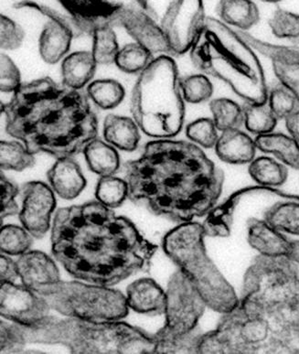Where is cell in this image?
I'll return each instance as SVG.
<instances>
[{"mask_svg": "<svg viewBox=\"0 0 299 354\" xmlns=\"http://www.w3.org/2000/svg\"><path fill=\"white\" fill-rule=\"evenodd\" d=\"M199 354H299V274L287 257H255L239 304L200 336Z\"/></svg>", "mask_w": 299, "mask_h": 354, "instance_id": "obj_1", "label": "cell"}, {"mask_svg": "<svg viewBox=\"0 0 299 354\" xmlns=\"http://www.w3.org/2000/svg\"><path fill=\"white\" fill-rule=\"evenodd\" d=\"M50 240L52 256L70 276L107 287L148 270L157 249L98 201L59 209Z\"/></svg>", "mask_w": 299, "mask_h": 354, "instance_id": "obj_2", "label": "cell"}, {"mask_svg": "<svg viewBox=\"0 0 299 354\" xmlns=\"http://www.w3.org/2000/svg\"><path fill=\"white\" fill-rule=\"evenodd\" d=\"M124 171L131 202L180 223L207 215L224 188V172L191 141H151Z\"/></svg>", "mask_w": 299, "mask_h": 354, "instance_id": "obj_3", "label": "cell"}, {"mask_svg": "<svg viewBox=\"0 0 299 354\" xmlns=\"http://www.w3.org/2000/svg\"><path fill=\"white\" fill-rule=\"evenodd\" d=\"M87 95L50 77L23 84L1 102L6 131L32 154L73 158L97 138L98 119Z\"/></svg>", "mask_w": 299, "mask_h": 354, "instance_id": "obj_4", "label": "cell"}, {"mask_svg": "<svg viewBox=\"0 0 299 354\" xmlns=\"http://www.w3.org/2000/svg\"><path fill=\"white\" fill-rule=\"evenodd\" d=\"M1 353H17L27 344H61L75 354L155 353L153 337L118 322H91L47 316L24 326L1 322Z\"/></svg>", "mask_w": 299, "mask_h": 354, "instance_id": "obj_5", "label": "cell"}, {"mask_svg": "<svg viewBox=\"0 0 299 354\" xmlns=\"http://www.w3.org/2000/svg\"><path fill=\"white\" fill-rule=\"evenodd\" d=\"M190 55L200 72L227 84L244 102L267 100L266 75L255 50L220 19L208 17Z\"/></svg>", "mask_w": 299, "mask_h": 354, "instance_id": "obj_6", "label": "cell"}, {"mask_svg": "<svg viewBox=\"0 0 299 354\" xmlns=\"http://www.w3.org/2000/svg\"><path fill=\"white\" fill-rule=\"evenodd\" d=\"M179 71L171 56L152 59L132 90L131 110L144 134L156 140L176 137L185 118Z\"/></svg>", "mask_w": 299, "mask_h": 354, "instance_id": "obj_7", "label": "cell"}, {"mask_svg": "<svg viewBox=\"0 0 299 354\" xmlns=\"http://www.w3.org/2000/svg\"><path fill=\"white\" fill-rule=\"evenodd\" d=\"M205 237L200 223H180L163 238V250L195 286L207 307L224 315L238 306L240 297L208 256Z\"/></svg>", "mask_w": 299, "mask_h": 354, "instance_id": "obj_8", "label": "cell"}, {"mask_svg": "<svg viewBox=\"0 0 299 354\" xmlns=\"http://www.w3.org/2000/svg\"><path fill=\"white\" fill-rule=\"evenodd\" d=\"M35 292L53 310L70 318L91 322H118L128 315L126 297L107 286L60 281L42 286Z\"/></svg>", "mask_w": 299, "mask_h": 354, "instance_id": "obj_9", "label": "cell"}, {"mask_svg": "<svg viewBox=\"0 0 299 354\" xmlns=\"http://www.w3.org/2000/svg\"><path fill=\"white\" fill-rule=\"evenodd\" d=\"M166 324L160 333L182 336L197 330L207 305L182 271L175 272L166 290Z\"/></svg>", "mask_w": 299, "mask_h": 354, "instance_id": "obj_10", "label": "cell"}, {"mask_svg": "<svg viewBox=\"0 0 299 354\" xmlns=\"http://www.w3.org/2000/svg\"><path fill=\"white\" fill-rule=\"evenodd\" d=\"M207 18L203 0H171L160 26L172 57L190 52L204 29Z\"/></svg>", "mask_w": 299, "mask_h": 354, "instance_id": "obj_11", "label": "cell"}, {"mask_svg": "<svg viewBox=\"0 0 299 354\" xmlns=\"http://www.w3.org/2000/svg\"><path fill=\"white\" fill-rule=\"evenodd\" d=\"M15 8L19 10L30 8L49 19L39 39V55L46 64H56L63 61L69 53L73 39L83 34L72 17L48 6L23 0L17 3Z\"/></svg>", "mask_w": 299, "mask_h": 354, "instance_id": "obj_12", "label": "cell"}, {"mask_svg": "<svg viewBox=\"0 0 299 354\" xmlns=\"http://www.w3.org/2000/svg\"><path fill=\"white\" fill-rule=\"evenodd\" d=\"M83 34L91 36L102 28L121 27L126 11L148 0H59Z\"/></svg>", "mask_w": 299, "mask_h": 354, "instance_id": "obj_13", "label": "cell"}, {"mask_svg": "<svg viewBox=\"0 0 299 354\" xmlns=\"http://www.w3.org/2000/svg\"><path fill=\"white\" fill-rule=\"evenodd\" d=\"M0 293V314L8 321L32 326L49 316L47 300L25 285L3 283Z\"/></svg>", "mask_w": 299, "mask_h": 354, "instance_id": "obj_14", "label": "cell"}, {"mask_svg": "<svg viewBox=\"0 0 299 354\" xmlns=\"http://www.w3.org/2000/svg\"><path fill=\"white\" fill-rule=\"evenodd\" d=\"M22 209L19 214L22 226L34 238L41 239L50 227L56 206L55 192L42 181H30L22 187Z\"/></svg>", "mask_w": 299, "mask_h": 354, "instance_id": "obj_15", "label": "cell"}, {"mask_svg": "<svg viewBox=\"0 0 299 354\" xmlns=\"http://www.w3.org/2000/svg\"><path fill=\"white\" fill-rule=\"evenodd\" d=\"M157 19V13L148 3L131 8L124 16L121 28L153 55L162 53L171 56L168 41Z\"/></svg>", "mask_w": 299, "mask_h": 354, "instance_id": "obj_16", "label": "cell"}, {"mask_svg": "<svg viewBox=\"0 0 299 354\" xmlns=\"http://www.w3.org/2000/svg\"><path fill=\"white\" fill-rule=\"evenodd\" d=\"M267 194H273L289 199L290 194L276 191L275 188H268L264 186L247 187V188L239 189L228 198L224 203L220 206H215L209 214L203 223L205 236L209 237H227L230 236L231 228L233 225V212L240 201L248 196V195Z\"/></svg>", "mask_w": 299, "mask_h": 354, "instance_id": "obj_17", "label": "cell"}, {"mask_svg": "<svg viewBox=\"0 0 299 354\" xmlns=\"http://www.w3.org/2000/svg\"><path fill=\"white\" fill-rule=\"evenodd\" d=\"M247 240L251 248L260 256L289 259L292 241L271 225L266 219L252 218L247 222Z\"/></svg>", "mask_w": 299, "mask_h": 354, "instance_id": "obj_18", "label": "cell"}, {"mask_svg": "<svg viewBox=\"0 0 299 354\" xmlns=\"http://www.w3.org/2000/svg\"><path fill=\"white\" fill-rule=\"evenodd\" d=\"M17 265L22 284L33 291L61 280L58 266L44 252L28 251L19 256Z\"/></svg>", "mask_w": 299, "mask_h": 354, "instance_id": "obj_19", "label": "cell"}, {"mask_svg": "<svg viewBox=\"0 0 299 354\" xmlns=\"http://www.w3.org/2000/svg\"><path fill=\"white\" fill-rule=\"evenodd\" d=\"M129 308L145 315H164L166 291L151 279L135 280L126 290Z\"/></svg>", "mask_w": 299, "mask_h": 354, "instance_id": "obj_20", "label": "cell"}, {"mask_svg": "<svg viewBox=\"0 0 299 354\" xmlns=\"http://www.w3.org/2000/svg\"><path fill=\"white\" fill-rule=\"evenodd\" d=\"M53 192L64 200H73L83 192L86 178L73 158H58L47 174Z\"/></svg>", "mask_w": 299, "mask_h": 354, "instance_id": "obj_21", "label": "cell"}, {"mask_svg": "<svg viewBox=\"0 0 299 354\" xmlns=\"http://www.w3.org/2000/svg\"><path fill=\"white\" fill-rule=\"evenodd\" d=\"M218 158L231 165H245L255 158V140L241 129L221 132L215 146Z\"/></svg>", "mask_w": 299, "mask_h": 354, "instance_id": "obj_22", "label": "cell"}, {"mask_svg": "<svg viewBox=\"0 0 299 354\" xmlns=\"http://www.w3.org/2000/svg\"><path fill=\"white\" fill-rule=\"evenodd\" d=\"M97 65L92 52L80 50L70 53L61 61V73L64 86L80 91L88 86L95 77Z\"/></svg>", "mask_w": 299, "mask_h": 354, "instance_id": "obj_23", "label": "cell"}, {"mask_svg": "<svg viewBox=\"0 0 299 354\" xmlns=\"http://www.w3.org/2000/svg\"><path fill=\"white\" fill-rule=\"evenodd\" d=\"M140 131L133 118L110 114L104 119V140L117 149L126 152L135 151L139 144Z\"/></svg>", "mask_w": 299, "mask_h": 354, "instance_id": "obj_24", "label": "cell"}, {"mask_svg": "<svg viewBox=\"0 0 299 354\" xmlns=\"http://www.w3.org/2000/svg\"><path fill=\"white\" fill-rule=\"evenodd\" d=\"M216 13L220 21L238 30L252 29L260 21V11L252 0H220Z\"/></svg>", "mask_w": 299, "mask_h": 354, "instance_id": "obj_25", "label": "cell"}, {"mask_svg": "<svg viewBox=\"0 0 299 354\" xmlns=\"http://www.w3.org/2000/svg\"><path fill=\"white\" fill-rule=\"evenodd\" d=\"M260 151L272 154L289 168L299 171V143L290 135L272 132L255 138Z\"/></svg>", "mask_w": 299, "mask_h": 354, "instance_id": "obj_26", "label": "cell"}, {"mask_svg": "<svg viewBox=\"0 0 299 354\" xmlns=\"http://www.w3.org/2000/svg\"><path fill=\"white\" fill-rule=\"evenodd\" d=\"M83 153L88 168L100 177L115 175L120 169L117 149L106 140L95 138L87 144Z\"/></svg>", "mask_w": 299, "mask_h": 354, "instance_id": "obj_27", "label": "cell"}, {"mask_svg": "<svg viewBox=\"0 0 299 354\" xmlns=\"http://www.w3.org/2000/svg\"><path fill=\"white\" fill-rule=\"evenodd\" d=\"M248 174L258 185L276 188L286 183L289 178V169L275 158L263 156L255 158L249 164Z\"/></svg>", "mask_w": 299, "mask_h": 354, "instance_id": "obj_28", "label": "cell"}, {"mask_svg": "<svg viewBox=\"0 0 299 354\" xmlns=\"http://www.w3.org/2000/svg\"><path fill=\"white\" fill-rule=\"evenodd\" d=\"M242 107L244 111V124L248 131L255 137L273 132L278 119L273 114L267 100L263 103L244 102Z\"/></svg>", "mask_w": 299, "mask_h": 354, "instance_id": "obj_29", "label": "cell"}, {"mask_svg": "<svg viewBox=\"0 0 299 354\" xmlns=\"http://www.w3.org/2000/svg\"><path fill=\"white\" fill-rule=\"evenodd\" d=\"M90 100L104 110L115 109L122 103L126 92L122 84L114 79H99L92 81L87 86Z\"/></svg>", "mask_w": 299, "mask_h": 354, "instance_id": "obj_30", "label": "cell"}, {"mask_svg": "<svg viewBox=\"0 0 299 354\" xmlns=\"http://www.w3.org/2000/svg\"><path fill=\"white\" fill-rule=\"evenodd\" d=\"M240 36L253 48L255 52L260 53L264 57L271 59L272 64H299V47L284 46L262 41L255 38L248 31L237 30Z\"/></svg>", "mask_w": 299, "mask_h": 354, "instance_id": "obj_31", "label": "cell"}, {"mask_svg": "<svg viewBox=\"0 0 299 354\" xmlns=\"http://www.w3.org/2000/svg\"><path fill=\"white\" fill-rule=\"evenodd\" d=\"M264 219L282 233L299 236V201L276 203L267 209Z\"/></svg>", "mask_w": 299, "mask_h": 354, "instance_id": "obj_32", "label": "cell"}, {"mask_svg": "<svg viewBox=\"0 0 299 354\" xmlns=\"http://www.w3.org/2000/svg\"><path fill=\"white\" fill-rule=\"evenodd\" d=\"M213 120L220 132L241 129L244 124L242 107L229 98H216L211 101Z\"/></svg>", "mask_w": 299, "mask_h": 354, "instance_id": "obj_33", "label": "cell"}, {"mask_svg": "<svg viewBox=\"0 0 299 354\" xmlns=\"http://www.w3.org/2000/svg\"><path fill=\"white\" fill-rule=\"evenodd\" d=\"M35 164V157L21 141L2 140L0 143L1 171H23Z\"/></svg>", "mask_w": 299, "mask_h": 354, "instance_id": "obj_34", "label": "cell"}, {"mask_svg": "<svg viewBox=\"0 0 299 354\" xmlns=\"http://www.w3.org/2000/svg\"><path fill=\"white\" fill-rule=\"evenodd\" d=\"M267 103L278 120H286L299 111V93L278 82L268 89Z\"/></svg>", "mask_w": 299, "mask_h": 354, "instance_id": "obj_35", "label": "cell"}, {"mask_svg": "<svg viewBox=\"0 0 299 354\" xmlns=\"http://www.w3.org/2000/svg\"><path fill=\"white\" fill-rule=\"evenodd\" d=\"M153 59V53L135 41L120 48L115 64L122 72L135 75L142 73Z\"/></svg>", "mask_w": 299, "mask_h": 354, "instance_id": "obj_36", "label": "cell"}, {"mask_svg": "<svg viewBox=\"0 0 299 354\" xmlns=\"http://www.w3.org/2000/svg\"><path fill=\"white\" fill-rule=\"evenodd\" d=\"M128 184L125 178L111 176L101 177L98 180L95 196L98 202L108 208H117L128 198Z\"/></svg>", "mask_w": 299, "mask_h": 354, "instance_id": "obj_37", "label": "cell"}, {"mask_svg": "<svg viewBox=\"0 0 299 354\" xmlns=\"http://www.w3.org/2000/svg\"><path fill=\"white\" fill-rule=\"evenodd\" d=\"M202 333L194 330L182 336L155 334V353H198V345Z\"/></svg>", "mask_w": 299, "mask_h": 354, "instance_id": "obj_38", "label": "cell"}, {"mask_svg": "<svg viewBox=\"0 0 299 354\" xmlns=\"http://www.w3.org/2000/svg\"><path fill=\"white\" fill-rule=\"evenodd\" d=\"M32 236L22 226L8 225L1 226L0 231V249L8 256H21L30 251Z\"/></svg>", "mask_w": 299, "mask_h": 354, "instance_id": "obj_39", "label": "cell"}, {"mask_svg": "<svg viewBox=\"0 0 299 354\" xmlns=\"http://www.w3.org/2000/svg\"><path fill=\"white\" fill-rule=\"evenodd\" d=\"M91 36L93 37L92 53L97 64H115L120 48L114 29L102 28L94 31Z\"/></svg>", "mask_w": 299, "mask_h": 354, "instance_id": "obj_40", "label": "cell"}, {"mask_svg": "<svg viewBox=\"0 0 299 354\" xmlns=\"http://www.w3.org/2000/svg\"><path fill=\"white\" fill-rule=\"evenodd\" d=\"M183 98L187 103L197 104L210 100L213 95V86L204 73L191 75L180 79Z\"/></svg>", "mask_w": 299, "mask_h": 354, "instance_id": "obj_41", "label": "cell"}, {"mask_svg": "<svg viewBox=\"0 0 299 354\" xmlns=\"http://www.w3.org/2000/svg\"><path fill=\"white\" fill-rule=\"evenodd\" d=\"M276 38L299 45V14L278 8L268 21Z\"/></svg>", "mask_w": 299, "mask_h": 354, "instance_id": "obj_42", "label": "cell"}, {"mask_svg": "<svg viewBox=\"0 0 299 354\" xmlns=\"http://www.w3.org/2000/svg\"><path fill=\"white\" fill-rule=\"evenodd\" d=\"M219 132L213 118H200L186 127V136L191 142L203 149L215 148Z\"/></svg>", "mask_w": 299, "mask_h": 354, "instance_id": "obj_43", "label": "cell"}, {"mask_svg": "<svg viewBox=\"0 0 299 354\" xmlns=\"http://www.w3.org/2000/svg\"><path fill=\"white\" fill-rule=\"evenodd\" d=\"M0 24H1V41H0L1 49L4 50L19 49L23 44L25 39L24 30L21 25L5 15H1Z\"/></svg>", "mask_w": 299, "mask_h": 354, "instance_id": "obj_44", "label": "cell"}, {"mask_svg": "<svg viewBox=\"0 0 299 354\" xmlns=\"http://www.w3.org/2000/svg\"><path fill=\"white\" fill-rule=\"evenodd\" d=\"M0 188H1V214H0V220L1 225L5 218L13 216L19 214V206L16 203V197L19 194L18 186L8 180L3 174H0Z\"/></svg>", "mask_w": 299, "mask_h": 354, "instance_id": "obj_45", "label": "cell"}, {"mask_svg": "<svg viewBox=\"0 0 299 354\" xmlns=\"http://www.w3.org/2000/svg\"><path fill=\"white\" fill-rule=\"evenodd\" d=\"M21 75L13 59L6 55H1V79L0 90L2 93H14L22 86Z\"/></svg>", "mask_w": 299, "mask_h": 354, "instance_id": "obj_46", "label": "cell"}, {"mask_svg": "<svg viewBox=\"0 0 299 354\" xmlns=\"http://www.w3.org/2000/svg\"><path fill=\"white\" fill-rule=\"evenodd\" d=\"M272 66L278 82L299 93V64H272Z\"/></svg>", "mask_w": 299, "mask_h": 354, "instance_id": "obj_47", "label": "cell"}, {"mask_svg": "<svg viewBox=\"0 0 299 354\" xmlns=\"http://www.w3.org/2000/svg\"><path fill=\"white\" fill-rule=\"evenodd\" d=\"M0 263H1V273H0L1 284L3 283H16L17 280L19 279L17 262L13 261L8 254L1 253Z\"/></svg>", "mask_w": 299, "mask_h": 354, "instance_id": "obj_48", "label": "cell"}, {"mask_svg": "<svg viewBox=\"0 0 299 354\" xmlns=\"http://www.w3.org/2000/svg\"><path fill=\"white\" fill-rule=\"evenodd\" d=\"M289 134L299 143V111L284 120Z\"/></svg>", "mask_w": 299, "mask_h": 354, "instance_id": "obj_49", "label": "cell"}, {"mask_svg": "<svg viewBox=\"0 0 299 354\" xmlns=\"http://www.w3.org/2000/svg\"><path fill=\"white\" fill-rule=\"evenodd\" d=\"M289 259L299 265V240L292 241Z\"/></svg>", "mask_w": 299, "mask_h": 354, "instance_id": "obj_50", "label": "cell"}, {"mask_svg": "<svg viewBox=\"0 0 299 354\" xmlns=\"http://www.w3.org/2000/svg\"><path fill=\"white\" fill-rule=\"evenodd\" d=\"M260 1L264 3H272V4H276V3L280 2L281 0H260Z\"/></svg>", "mask_w": 299, "mask_h": 354, "instance_id": "obj_51", "label": "cell"}]
</instances>
